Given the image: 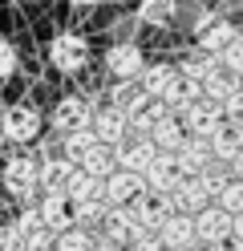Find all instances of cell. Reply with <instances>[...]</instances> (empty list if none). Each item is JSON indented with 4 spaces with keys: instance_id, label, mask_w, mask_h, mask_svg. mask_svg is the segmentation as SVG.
Returning <instances> with one entry per match:
<instances>
[{
    "instance_id": "obj_1",
    "label": "cell",
    "mask_w": 243,
    "mask_h": 251,
    "mask_svg": "<svg viewBox=\"0 0 243 251\" xmlns=\"http://www.w3.org/2000/svg\"><path fill=\"white\" fill-rule=\"evenodd\" d=\"M0 182H4V191L21 202H32L41 195V162L28 158V154H12V158L0 166Z\"/></svg>"
},
{
    "instance_id": "obj_2",
    "label": "cell",
    "mask_w": 243,
    "mask_h": 251,
    "mask_svg": "<svg viewBox=\"0 0 243 251\" xmlns=\"http://www.w3.org/2000/svg\"><path fill=\"white\" fill-rule=\"evenodd\" d=\"M93 114H97V105L85 98V93H65V98L53 105V130L65 138V134H77V130H89L93 126Z\"/></svg>"
},
{
    "instance_id": "obj_3",
    "label": "cell",
    "mask_w": 243,
    "mask_h": 251,
    "mask_svg": "<svg viewBox=\"0 0 243 251\" xmlns=\"http://www.w3.org/2000/svg\"><path fill=\"white\" fill-rule=\"evenodd\" d=\"M49 61H53L57 73H81L89 65V41L77 33H61L49 45Z\"/></svg>"
},
{
    "instance_id": "obj_4",
    "label": "cell",
    "mask_w": 243,
    "mask_h": 251,
    "mask_svg": "<svg viewBox=\"0 0 243 251\" xmlns=\"http://www.w3.org/2000/svg\"><path fill=\"white\" fill-rule=\"evenodd\" d=\"M0 134H4V142H12V146L37 142V134H41V114H37L32 105H8L4 118H0Z\"/></svg>"
},
{
    "instance_id": "obj_5",
    "label": "cell",
    "mask_w": 243,
    "mask_h": 251,
    "mask_svg": "<svg viewBox=\"0 0 243 251\" xmlns=\"http://www.w3.org/2000/svg\"><path fill=\"white\" fill-rule=\"evenodd\" d=\"M239 37V28L231 17H223V12H207V21L194 28V49H203V53H223L227 45H231Z\"/></svg>"
},
{
    "instance_id": "obj_6",
    "label": "cell",
    "mask_w": 243,
    "mask_h": 251,
    "mask_svg": "<svg viewBox=\"0 0 243 251\" xmlns=\"http://www.w3.org/2000/svg\"><path fill=\"white\" fill-rule=\"evenodd\" d=\"M183 126H187V134L190 138H215L223 126H227V114H223V105L219 101H211V98H199L187 114H183Z\"/></svg>"
},
{
    "instance_id": "obj_7",
    "label": "cell",
    "mask_w": 243,
    "mask_h": 251,
    "mask_svg": "<svg viewBox=\"0 0 243 251\" xmlns=\"http://www.w3.org/2000/svg\"><path fill=\"white\" fill-rule=\"evenodd\" d=\"M142 69H146V61L134 41H118L106 49V73L113 81H134V77H142Z\"/></svg>"
},
{
    "instance_id": "obj_8",
    "label": "cell",
    "mask_w": 243,
    "mask_h": 251,
    "mask_svg": "<svg viewBox=\"0 0 243 251\" xmlns=\"http://www.w3.org/2000/svg\"><path fill=\"white\" fill-rule=\"evenodd\" d=\"M194 231H199V243L215 247V243H223V239L235 235V215H227L219 202H211V207H203L199 215H194Z\"/></svg>"
},
{
    "instance_id": "obj_9",
    "label": "cell",
    "mask_w": 243,
    "mask_h": 251,
    "mask_svg": "<svg viewBox=\"0 0 243 251\" xmlns=\"http://www.w3.org/2000/svg\"><path fill=\"white\" fill-rule=\"evenodd\" d=\"M146 191V175H138V170H113V175L106 178V191H102V199L109 202V207H130L138 195Z\"/></svg>"
},
{
    "instance_id": "obj_10",
    "label": "cell",
    "mask_w": 243,
    "mask_h": 251,
    "mask_svg": "<svg viewBox=\"0 0 243 251\" xmlns=\"http://www.w3.org/2000/svg\"><path fill=\"white\" fill-rule=\"evenodd\" d=\"M113 154H118V166L122 170H138V175H146V170L154 166V158H158V146L150 142V138H142V134H130L126 142L113 146Z\"/></svg>"
},
{
    "instance_id": "obj_11",
    "label": "cell",
    "mask_w": 243,
    "mask_h": 251,
    "mask_svg": "<svg viewBox=\"0 0 243 251\" xmlns=\"http://www.w3.org/2000/svg\"><path fill=\"white\" fill-rule=\"evenodd\" d=\"M130 207H134V215H138V223L142 227H150V231H158L162 223H166V219L174 215V202H170V195H162V191H150V186H146V191L130 202Z\"/></svg>"
},
{
    "instance_id": "obj_12",
    "label": "cell",
    "mask_w": 243,
    "mask_h": 251,
    "mask_svg": "<svg viewBox=\"0 0 243 251\" xmlns=\"http://www.w3.org/2000/svg\"><path fill=\"white\" fill-rule=\"evenodd\" d=\"M41 215H45V227L49 231H69L77 227V202L65 195V191H53V195H45L41 199Z\"/></svg>"
},
{
    "instance_id": "obj_13",
    "label": "cell",
    "mask_w": 243,
    "mask_h": 251,
    "mask_svg": "<svg viewBox=\"0 0 243 251\" xmlns=\"http://www.w3.org/2000/svg\"><path fill=\"white\" fill-rule=\"evenodd\" d=\"M89 130L97 134V142H106V146H118V142H126L130 138V118L122 114L118 105H102L93 114V126Z\"/></svg>"
},
{
    "instance_id": "obj_14",
    "label": "cell",
    "mask_w": 243,
    "mask_h": 251,
    "mask_svg": "<svg viewBox=\"0 0 243 251\" xmlns=\"http://www.w3.org/2000/svg\"><path fill=\"white\" fill-rule=\"evenodd\" d=\"M162 235V243H166V251H190L194 243H199V231H194V215H183V211H174L166 223L158 227Z\"/></svg>"
},
{
    "instance_id": "obj_15",
    "label": "cell",
    "mask_w": 243,
    "mask_h": 251,
    "mask_svg": "<svg viewBox=\"0 0 243 251\" xmlns=\"http://www.w3.org/2000/svg\"><path fill=\"white\" fill-rule=\"evenodd\" d=\"M199 98H203V85L194 81V77H187L183 69H178V77L170 81V89L162 93V105H166L174 118H183V114H187V109H190L194 101H199Z\"/></svg>"
},
{
    "instance_id": "obj_16",
    "label": "cell",
    "mask_w": 243,
    "mask_h": 251,
    "mask_svg": "<svg viewBox=\"0 0 243 251\" xmlns=\"http://www.w3.org/2000/svg\"><path fill=\"white\" fill-rule=\"evenodd\" d=\"M174 158H178V170H183V178H199L215 154H211V142H207V138H190V134H187V142H183V150H178Z\"/></svg>"
},
{
    "instance_id": "obj_17",
    "label": "cell",
    "mask_w": 243,
    "mask_h": 251,
    "mask_svg": "<svg viewBox=\"0 0 243 251\" xmlns=\"http://www.w3.org/2000/svg\"><path fill=\"white\" fill-rule=\"evenodd\" d=\"M142 231V223H138V215H134V207H109V215H106V223H102V235H109L113 243H122V247H130V239Z\"/></svg>"
},
{
    "instance_id": "obj_18",
    "label": "cell",
    "mask_w": 243,
    "mask_h": 251,
    "mask_svg": "<svg viewBox=\"0 0 243 251\" xmlns=\"http://www.w3.org/2000/svg\"><path fill=\"white\" fill-rule=\"evenodd\" d=\"M178 182H183V170H178V158L174 154H158L154 166L146 170V186L150 191H162V195H174Z\"/></svg>"
},
{
    "instance_id": "obj_19",
    "label": "cell",
    "mask_w": 243,
    "mask_h": 251,
    "mask_svg": "<svg viewBox=\"0 0 243 251\" xmlns=\"http://www.w3.org/2000/svg\"><path fill=\"white\" fill-rule=\"evenodd\" d=\"M170 202H174V211H183V215H199L215 199H211V191H207L199 178H183V182H178V191L170 195Z\"/></svg>"
},
{
    "instance_id": "obj_20",
    "label": "cell",
    "mask_w": 243,
    "mask_h": 251,
    "mask_svg": "<svg viewBox=\"0 0 243 251\" xmlns=\"http://www.w3.org/2000/svg\"><path fill=\"white\" fill-rule=\"evenodd\" d=\"M77 170V162H69L65 154H49L41 162V195H53V191H65L69 186V175Z\"/></svg>"
},
{
    "instance_id": "obj_21",
    "label": "cell",
    "mask_w": 243,
    "mask_h": 251,
    "mask_svg": "<svg viewBox=\"0 0 243 251\" xmlns=\"http://www.w3.org/2000/svg\"><path fill=\"white\" fill-rule=\"evenodd\" d=\"M150 142L158 146V154H178L183 150V142H187V126H183V118H174V114H166L154 130H150Z\"/></svg>"
},
{
    "instance_id": "obj_22",
    "label": "cell",
    "mask_w": 243,
    "mask_h": 251,
    "mask_svg": "<svg viewBox=\"0 0 243 251\" xmlns=\"http://www.w3.org/2000/svg\"><path fill=\"white\" fill-rule=\"evenodd\" d=\"M166 114H170V109L162 105L158 98H146L138 109H130V114H126V118H130V134H142V138H150V130H154V126H158L162 118H166Z\"/></svg>"
},
{
    "instance_id": "obj_23",
    "label": "cell",
    "mask_w": 243,
    "mask_h": 251,
    "mask_svg": "<svg viewBox=\"0 0 243 251\" xmlns=\"http://www.w3.org/2000/svg\"><path fill=\"white\" fill-rule=\"evenodd\" d=\"M174 77H178V69L170 65V61H154V65H146V69H142L138 81H142V89H146V98H158V101H162V93L170 89Z\"/></svg>"
},
{
    "instance_id": "obj_24",
    "label": "cell",
    "mask_w": 243,
    "mask_h": 251,
    "mask_svg": "<svg viewBox=\"0 0 243 251\" xmlns=\"http://www.w3.org/2000/svg\"><path fill=\"white\" fill-rule=\"evenodd\" d=\"M102 191H106V182H102V178H93L85 166H77L73 175H69V186H65V195H69L73 202H89V199H102Z\"/></svg>"
},
{
    "instance_id": "obj_25",
    "label": "cell",
    "mask_w": 243,
    "mask_h": 251,
    "mask_svg": "<svg viewBox=\"0 0 243 251\" xmlns=\"http://www.w3.org/2000/svg\"><path fill=\"white\" fill-rule=\"evenodd\" d=\"M239 150H243V130H239L235 122H227L223 130H219L215 138H211V154H215L219 162H231Z\"/></svg>"
},
{
    "instance_id": "obj_26",
    "label": "cell",
    "mask_w": 243,
    "mask_h": 251,
    "mask_svg": "<svg viewBox=\"0 0 243 251\" xmlns=\"http://www.w3.org/2000/svg\"><path fill=\"white\" fill-rule=\"evenodd\" d=\"M174 17H178V0H142L138 4V25L162 28V25H170Z\"/></svg>"
},
{
    "instance_id": "obj_27",
    "label": "cell",
    "mask_w": 243,
    "mask_h": 251,
    "mask_svg": "<svg viewBox=\"0 0 243 251\" xmlns=\"http://www.w3.org/2000/svg\"><path fill=\"white\" fill-rule=\"evenodd\" d=\"M81 166H85L93 178H102V182H106V178L113 175V170H118V154H113V146L97 142V146H93V150L85 154V158H81Z\"/></svg>"
},
{
    "instance_id": "obj_28",
    "label": "cell",
    "mask_w": 243,
    "mask_h": 251,
    "mask_svg": "<svg viewBox=\"0 0 243 251\" xmlns=\"http://www.w3.org/2000/svg\"><path fill=\"white\" fill-rule=\"evenodd\" d=\"M178 69H183L187 77H194V81L203 85L207 77H215V73L223 69V61H219L215 53H203V49H194V53H190V57H187V61H183V65H178Z\"/></svg>"
},
{
    "instance_id": "obj_29",
    "label": "cell",
    "mask_w": 243,
    "mask_h": 251,
    "mask_svg": "<svg viewBox=\"0 0 243 251\" xmlns=\"http://www.w3.org/2000/svg\"><path fill=\"white\" fill-rule=\"evenodd\" d=\"M146 101V89H142V81L134 77V81H113V89H109V105H118L122 114H130V109H138Z\"/></svg>"
},
{
    "instance_id": "obj_30",
    "label": "cell",
    "mask_w": 243,
    "mask_h": 251,
    "mask_svg": "<svg viewBox=\"0 0 243 251\" xmlns=\"http://www.w3.org/2000/svg\"><path fill=\"white\" fill-rule=\"evenodd\" d=\"M239 85H243V81H239L231 69H219L215 77H207V81H203V98H211V101H227Z\"/></svg>"
},
{
    "instance_id": "obj_31",
    "label": "cell",
    "mask_w": 243,
    "mask_h": 251,
    "mask_svg": "<svg viewBox=\"0 0 243 251\" xmlns=\"http://www.w3.org/2000/svg\"><path fill=\"white\" fill-rule=\"evenodd\" d=\"M93 146H97V134H93V130H77V134H65V138H61V154H65L69 162H77V166H81V158H85Z\"/></svg>"
},
{
    "instance_id": "obj_32",
    "label": "cell",
    "mask_w": 243,
    "mask_h": 251,
    "mask_svg": "<svg viewBox=\"0 0 243 251\" xmlns=\"http://www.w3.org/2000/svg\"><path fill=\"white\" fill-rule=\"evenodd\" d=\"M57 251H97V231L89 227H69L57 235Z\"/></svg>"
},
{
    "instance_id": "obj_33",
    "label": "cell",
    "mask_w": 243,
    "mask_h": 251,
    "mask_svg": "<svg viewBox=\"0 0 243 251\" xmlns=\"http://www.w3.org/2000/svg\"><path fill=\"white\" fill-rule=\"evenodd\" d=\"M109 215V202L106 199H89V202H77V227H89L102 235V223Z\"/></svg>"
},
{
    "instance_id": "obj_34",
    "label": "cell",
    "mask_w": 243,
    "mask_h": 251,
    "mask_svg": "<svg viewBox=\"0 0 243 251\" xmlns=\"http://www.w3.org/2000/svg\"><path fill=\"white\" fill-rule=\"evenodd\" d=\"M199 182L211 191V199H215V195L223 191V186L231 182V162H219V158H211V162H207V170L199 175Z\"/></svg>"
},
{
    "instance_id": "obj_35",
    "label": "cell",
    "mask_w": 243,
    "mask_h": 251,
    "mask_svg": "<svg viewBox=\"0 0 243 251\" xmlns=\"http://www.w3.org/2000/svg\"><path fill=\"white\" fill-rule=\"evenodd\" d=\"M215 202H219L227 215H243V182H239V178H231V182H227L223 191L215 195Z\"/></svg>"
},
{
    "instance_id": "obj_36",
    "label": "cell",
    "mask_w": 243,
    "mask_h": 251,
    "mask_svg": "<svg viewBox=\"0 0 243 251\" xmlns=\"http://www.w3.org/2000/svg\"><path fill=\"white\" fill-rule=\"evenodd\" d=\"M12 223L21 227L25 235H37V231H45V215H41V202H25V207H21V215H16Z\"/></svg>"
},
{
    "instance_id": "obj_37",
    "label": "cell",
    "mask_w": 243,
    "mask_h": 251,
    "mask_svg": "<svg viewBox=\"0 0 243 251\" xmlns=\"http://www.w3.org/2000/svg\"><path fill=\"white\" fill-rule=\"evenodd\" d=\"M0 251H28V235L16 223H0Z\"/></svg>"
},
{
    "instance_id": "obj_38",
    "label": "cell",
    "mask_w": 243,
    "mask_h": 251,
    "mask_svg": "<svg viewBox=\"0 0 243 251\" xmlns=\"http://www.w3.org/2000/svg\"><path fill=\"white\" fill-rule=\"evenodd\" d=\"M219 61H223V69H231L235 77H243V33H239V37L219 53Z\"/></svg>"
},
{
    "instance_id": "obj_39",
    "label": "cell",
    "mask_w": 243,
    "mask_h": 251,
    "mask_svg": "<svg viewBox=\"0 0 243 251\" xmlns=\"http://www.w3.org/2000/svg\"><path fill=\"white\" fill-rule=\"evenodd\" d=\"M130 251H166V243H162V235H158V231L142 227L134 239H130Z\"/></svg>"
},
{
    "instance_id": "obj_40",
    "label": "cell",
    "mask_w": 243,
    "mask_h": 251,
    "mask_svg": "<svg viewBox=\"0 0 243 251\" xmlns=\"http://www.w3.org/2000/svg\"><path fill=\"white\" fill-rule=\"evenodd\" d=\"M219 105H223L227 122H235V126H239V122H243V85H239V89H235V93H231L227 101H219Z\"/></svg>"
},
{
    "instance_id": "obj_41",
    "label": "cell",
    "mask_w": 243,
    "mask_h": 251,
    "mask_svg": "<svg viewBox=\"0 0 243 251\" xmlns=\"http://www.w3.org/2000/svg\"><path fill=\"white\" fill-rule=\"evenodd\" d=\"M16 61H21V57H16V49H12L8 41H0V81L16 73Z\"/></svg>"
},
{
    "instance_id": "obj_42",
    "label": "cell",
    "mask_w": 243,
    "mask_h": 251,
    "mask_svg": "<svg viewBox=\"0 0 243 251\" xmlns=\"http://www.w3.org/2000/svg\"><path fill=\"white\" fill-rule=\"evenodd\" d=\"M28 251H57V231H37V235H28Z\"/></svg>"
},
{
    "instance_id": "obj_43",
    "label": "cell",
    "mask_w": 243,
    "mask_h": 251,
    "mask_svg": "<svg viewBox=\"0 0 243 251\" xmlns=\"http://www.w3.org/2000/svg\"><path fill=\"white\" fill-rule=\"evenodd\" d=\"M211 251H243V239H235V235H231V239H223V243H215Z\"/></svg>"
},
{
    "instance_id": "obj_44",
    "label": "cell",
    "mask_w": 243,
    "mask_h": 251,
    "mask_svg": "<svg viewBox=\"0 0 243 251\" xmlns=\"http://www.w3.org/2000/svg\"><path fill=\"white\" fill-rule=\"evenodd\" d=\"M97 251H126L122 243H113L109 235H97Z\"/></svg>"
},
{
    "instance_id": "obj_45",
    "label": "cell",
    "mask_w": 243,
    "mask_h": 251,
    "mask_svg": "<svg viewBox=\"0 0 243 251\" xmlns=\"http://www.w3.org/2000/svg\"><path fill=\"white\" fill-rule=\"evenodd\" d=\"M231 178H239V182H243V150L231 158Z\"/></svg>"
},
{
    "instance_id": "obj_46",
    "label": "cell",
    "mask_w": 243,
    "mask_h": 251,
    "mask_svg": "<svg viewBox=\"0 0 243 251\" xmlns=\"http://www.w3.org/2000/svg\"><path fill=\"white\" fill-rule=\"evenodd\" d=\"M231 12H243V0H223V17H231Z\"/></svg>"
},
{
    "instance_id": "obj_47",
    "label": "cell",
    "mask_w": 243,
    "mask_h": 251,
    "mask_svg": "<svg viewBox=\"0 0 243 251\" xmlns=\"http://www.w3.org/2000/svg\"><path fill=\"white\" fill-rule=\"evenodd\" d=\"M69 4H77V8H93V4H102V0H69Z\"/></svg>"
},
{
    "instance_id": "obj_48",
    "label": "cell",
    "mask_w": 243,
    "mask_h": 251,
    "mask_svg": "<svg viewBox=\"0 0 243 251\" xmlns=\"http://www.w3.org/2000/svg\"><path fill=\"white\" fill-rule=\"evenodd\" d=\"M235 239H243V215H235Z\"/></svg>"
},
{
    "instance_id": "obj_49",
    "label": "cell",
    "mask_w": 243,
    "mask_h": 251,
    "mask_svg": "<svg viewBox=\"0 0 243 251\" xmlns=\"http://www.w3.org/2000/svg\"><path fill=\"white\" fill-rule=\"evenodd\" d=\"M190 251H211V247H207V243H194V247H190Z\"/></svg>"
},
{
    "instance_id": "obj_50",
    "label": "cell",
    "mask_w": 243,
    "mask_h": 251,
    "mask_svg": "<svg viewBox=\"0 0 243 251\" xmlns=\"http://www.w3.org/2000/svg\"><path fill=\"white\" fill-rule=\"evenodd\" d=\"M4 109H8V105H0V118H4Z\"/></svg>"
},
{
    "instance_id": "obj_51",
    "label": "cell",
    "mask_w": 243,
    "mask_h": 251,
    "mask_svg": "<svg viewBox=\"0 0 243 251\" xmlns=\"http://www.w3.org/2000/svg\"><path fill=\"white\" fill-rule=\"evenodd\" d=\"M239 130H243V122H239Z\"/></svg>"
},
{
    "instance_id": "obj_52",
    "label": "cell",
    "mask_w": 243,
    "mask_h": 251,
    "mask_svg": "<svg viewBox=\"0 0 243 251\" xmlns=\"http://www.w3.org/2000/svg\"><path fill=\"white\" fill-rule=\"evenodd\" d=\"M239 81H243V77H239Z\"/></svg>"
},
{
    "instance_id": "obj_53",
    "label": "cell",
    "mask_w": 243,
    "mask_h": 251,
    "mask_svg": "<svg viewBox=\"0 0 243 251\" xmlns=\"http://www.w3.org/2000/svg\"><path fill=\"white\" fill-rule=\"evenodd\" d=\"M126 251H130V247H126Z\"/></svg>"
}]
</instances>
